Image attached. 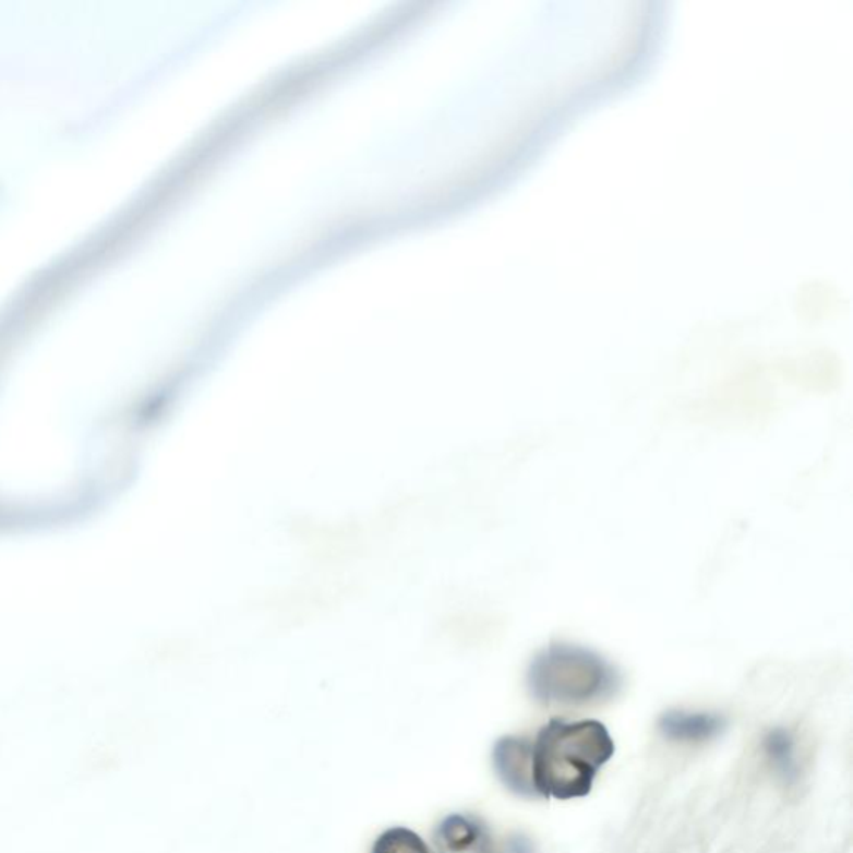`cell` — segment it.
Returning a JSON list of instances; mask_svg holds the SVG:
<instances>
[{
	"label": "cell",
	"mask_w": 853,
	"mask_h": 853,
	"mask_svg": "<svg viewBox=\"0 0 853 853\" xmlns=\"http://www.w3.org/2000/svg\"><path fill=\"white\" fill-rule=\"evenodd\" d=\"M609 730L597 720L546 723L532 744V780L537 795L545 798L587 797L600 767L614 755Z\"/></svg>",
	"instance_id": "cell-1"
},
{
	"label": "cell",
	"mask_w": 853,
	"mask_h": 853,
	"mask_svg": "<svg viewBox=\"0 0 853 853\" xmlns=\"http://www.w3.org/2000/svg\"><path fill=\"white\" fill-rule=\"evenodd\" d=\"M618 678L611 663L584 647L554 644L533 659L529 685L543 704L584 706L611 695Z\"/></svg>",
	"instance_id": "cell-2"
},
{
	"label": "cell",
	"mask_w": 853,
	"mask_h": 853,
	"mask_svg": "<svg viewBox=\"0 0 853 853\" xmlns=\"http://www.w3.org/2000/svg\"><path fill=\"white\" fill-rule=\"evenodd\" d=\"M494 766L514 794L536 797L532 780V744L527 738L504 737L494 748Z\"/></svg>",
	"instance_id": "cell-3"
},
{
	"label": "cell",
	"mask_w": 853,
	"mask_h": 853,
	"mask_svg": "<svg viewBox=\"0 0 853 853\" xmlns=\"http://www.w3.org/2000/svg\"><path fill=\"white\" fill-rule=\"evenodd\" d=\"M438 853H495L491 832L472 815L452 814L435 830Z\"/></svg>",
	"instance_id": "cell-4"
},
{
	"label": "cell",
	"mask_w": 853,
	"mask_h": 853,
	"mask_svg": "<svg viewBox=\"0 0 853 853\" xmlns=\"http://www.w3.org/2000/svg\"><path fill=\"white\" fill-rule=\"evenodd\" d=\"M725 729V720L713 713H687L681 710L666 712L660 719V730L665 737L681 742H702L717 737Z\"/></svg>",
	"instance_id": "cell-5"
},
{
	"label": "cell",
	"mask_w": 853,
	"mask_h": 853,
	"mask_svg": "<svg viewBox=\"0 0 853 853\" xmlns=\"http://www.w3.org/2000/svg\"><path fill=\"white\" fill-rule=\"evenodd\" d=\"M372 853H432L426 843L412 830L394 827L375 840Z\"/></svg>",
	"instance_id": "cell-6"
},
{
	"label": "cell",
	"mask_w": 853,
	"mask_h": 853,
	"mask_svg": "<svg viewBox=\"0 0 853 853\" xmlns=\"http://www.w3.org/2000/svg\"><path fill=\"white\" fill-rule=\"evenodd\" d=\"M766 752L773 766L785 777L794 779L797 769L794 760V738L783 729H776L766 737Z\"/></svg>",
	"instance_id": "cell-7"
},
{
	"label": "cell",
	"mask_w": 853,
	"mask_h": 853,
	"mask_svg": "<svg viewBox=\"0 0 853 853\" xmlns=\"http://www.w3.org/2000/svg\"><path fill=\"white\" fill-rule=\"evenodd\" d=\"M508 853H533V849L532 845H530L529 840L514 839L510 842V849H508Z\"/></svg>",
	"instance_id": "cell-8"
}]
</instances>
